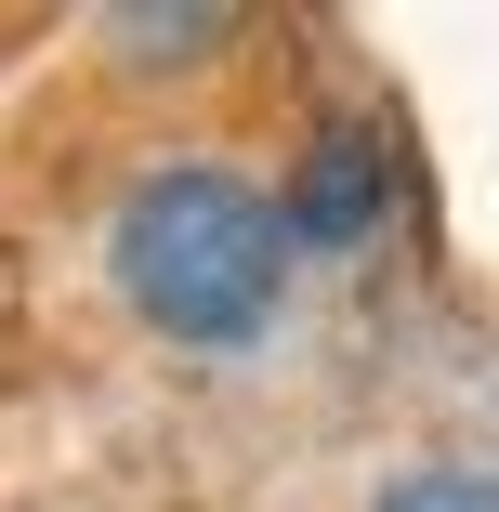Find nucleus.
Listing matches in <instances>:
<instances>
[{
	"label": "nucleus",
	"mask_w": 499,
	"mask_h": 512,
	"mask_svg": "<svg viewBox=\"0 0 499 512\" xmlns=\"http://www.w3.org/2000/svg\"><path fill=\"white\" fill-rule=\"evenodd\" d=\"M381 512H499V473L486 460H421V473H394Z\"/></svg>",
	"instance_id": "3"
},
{
	"label": "nucleus",
	"mask_w": 499,
	"mask_h": 512,
	"mask_svg": "<svg viewBox=\"0 0 499 512\" xmlns=\"http://www.w3.org/2000/svg\"><path fill=\"white\" fill-rule=\"evenodd\" d=\"M224 27H237V14H106V40H119V53H171V40H184V53H211Z\"/></svg>",
	"instance_id": "4"
},
{
	"label": "nucleus",
	"mask_w": 499,
	"mask_h": 512,
	"mask_svg": "<svg viewBox=\"0 0 499 512\" xmlns=\"http://www.w3.org/2000/svg\"><path fill=\"white\" fill-rule=\"evenodd\" d=\"M106 263H119V302L184 342V355H211V342H250L276 316V289H289V237H276V197L237 184L224 158H171L119 197V224H106Z\"/></svg>",
	"instance_id": "1"
},
{
	"label": "nucleus",
	"mask_w": 499,
	"mask_h": 512,
	"mask_svg": "<svg viewBox=\"0 0 499 512\" xmlns=\"http://www.w3.org/2000/svg\"><path fill=\"white\" fill-rule=\"evenodd\" d=\"M394 224V145L368 119H329L303 158H289V197H276V237L289 250H368Z\"/></svg>",
	"instance_id": "2"
}]
</instances>
